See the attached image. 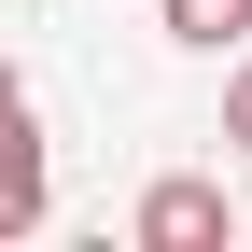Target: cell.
I'll list each match as a JSON object with an SVG mask.
<instances>
[{
    "label": "cell",
    "mask_w": 252,
    "mask_h": 252,
    "mask_svg": "<svg viewBox=\"0 0 252 252\" xmlns=\"http://www.w3.org/2000/svg\"><path fill=\"white\" fill-rule=\"evenodd\" d=\"M0 98H14V70H0Z\"/></svg>",
    "instance_id": "6"
},
{
    "label": "cell",
    "mask_w": 252,
    "mask_h": 252,
    "mask_svg": "<svg viewBox=\"0 0 252 252\" xmlns=\"http://www.w3.org/2000/svg\"><path fill=\"white\" fill-rule=\"evenodd\" d=\"M140 252H224L238 238V210H224V182H196V168H168V182H140Z\"/></svg>",
    "instance_id": "1"
},
{
    "label": "cell",
    "mask_w": 252,
    "mask_h": 252,
    "mask_svg": "<svg viewBox=\"0 0 252 252\" xmlns=\"http://www.w3.org/2000/svg\"><path fill=\"white\" fill-rule=\"evenodd\" d=\"M154 28L196 42V56H224V42H252V0H154Z\"/></svg>",
    "instance_id": "3"
},
{
    "label": "cell",
    "mask_w": 252,
    "mask_h": 252,
    "mask_svg": "<svg viewBox=\"0 0 252 252\" xmlns=\"http://www.w3.org/2000/svg\"><path fill=\"white\" fill-rule=\"evenodd\" d=\"M56 210V168H42V126H28V84L0 98V238H42Z\"/></svg>",
    "instance_id": "2"
},
{
    "label": "cell",
    "mask_w": 252,
    "mask_h": 252,
    "mask_svg": "<svg viewBox=\"0 0 252 252\" xmlns=\"http://www.w3.org/2000/svg\"><path fill=\"white\" fill-rule=\"evenodd\" d=\"M224 154H252V56L224 70Z\"/></svg>",
    "instance_id": "4"
},
{
    "label": "cell",
    "mask_w": 252,
    "mask_h": 252,
    "mask_svg": "<svg viewBox=\"0 0 252 252\" xmlns=\"http://www.w3.org/2000/svg\"><path fill=\"white\" fill-rule=\"evenodd\" d=\"M238 252H252V210H238Z\"/></svg>",
    "instance_id": "5"
}]
</instances>
